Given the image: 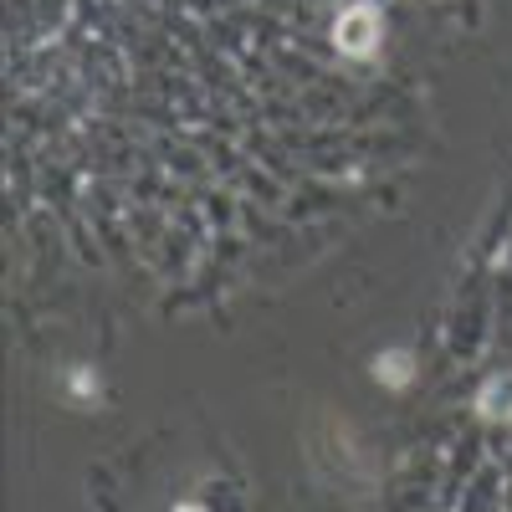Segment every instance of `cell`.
<instances>
[{"mask_svg":"<svg viewBox=\"0 0 512 512\" xmlns=\"http://www.w3.org/2000/svg\"><path fill=\"white\" fill-rule=\"evenodd\" d=\"M379 11L374 6H349L344 16L333 21V47L344 57H374L379 52Z\"/></svg>","mask_w":512,"mask_h":512,"instance_id":"obj_1","label":"cell"}]
</instances>
